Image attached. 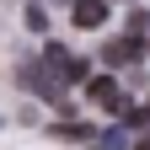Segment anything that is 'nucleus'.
<instances>
[{"instance_id": "1", "label": "nucleus", "mask_w": 150, "mask_h": 150, "mask_svg": "<svg viewBox=\"0 0 150 150\" xmlns=\"http://www.w3.org/2000/svg\"><path fill=\"white\" fill-rule=\"evenodd\" d=\"M43 70H48V81H54V86H75V81H86V59L64 54L59 43H48V48H43Z\"/></svg>"}, {"instance_id": "2", "label": "nucleus", "mask_w": 150, "mask_h": 150, "mask_svg": "<svg viewBox=\"0 0 150 150\" xmlns=\"http://www.w3.org/2000/svg\"><path fill=\"white\" fill-rule=\"evenodd\" d=\"M86 97L97 102L102 112H123V107H129V97H123V86L112 81V75H91V81H86Z\"/></svg>"}, {"instance_id": "3", "label": "nucleus", "mask_w": 150, "mask_h": 150, "mask_svg": "<svg viewBox=\"0 0 150 150\" xmlns=\"http://www.w3.org/2000/svg\"><path fill=\"white\" fill-rule=\"evenodd\" d=\"M102 59H107V64H134V59H139V38H134V32H129V38H112V43L102 48Z\"/></svg>"}, {"instance_id": "4", "label": "nucleus", "mask_w": 150, "mask_h": 150, "mask_svg": "<svg viewBox=\"0 0 150 150\" xmlns=\"http://www.w3.org/2000/svg\"><path fill=\"white\" fill-rule=\"evenodd\" d=\"M107 22V6H102V0H75V27H102Z\"/></svg>"}, {"instance_id": "5", "label": "nucleus", "mask_w": 150, "mask_h": 150, "mask_svg": "<svg viewBox=\"0 0 150 150\" xmlns=\"http://www.w3.org/2000/svg\"><path fill=\"white\" fill-rule=\"evenodd\" d=\"M97 129L91 123H54V139H70V145H81V139H91Z\"/></svg>"}, {"instance_id": "6", "label": "nucleus", "mask_w": 150, "mask_h": 150, "mask_svg": "<svg viewBox=\"0 0 150 150\" xmlns=\"http://www.w3.org/2000/svg\"><path fill=\"white\" fill-rule=\"evenodd\" d=\"M134 123H150V102H145V107H139V112H134Z\"/></svg>"}, {"instance_id": "7", "label": "nucleus", "mask_w": 150, "mask_h": 150, "mask_svg": "<svg viewBox=\"0 0 150 150\" xmlns=\"http://www.w3.org/2000/svg\"><path fill=\"white\" fill-rule=\"evenodd\" d=\"M134 150H150V129H145V134H139V139H134Z\"/></svg>"}]
</instances>
